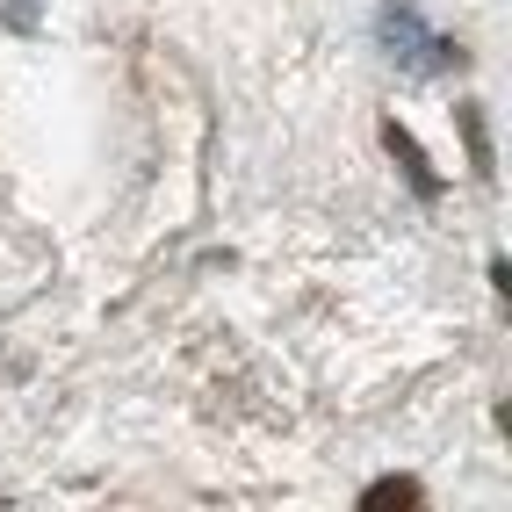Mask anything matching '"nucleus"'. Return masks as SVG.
<instances>
[{
	"instance_id": "f03ea898",
	"label": "nucleus",
	"mask_w": 512,
	"mask_h": 512,
	"mask_svg": "<svg viewBox=\"0 0 512 512\" xmlns=\"http://www.w3.org/2000/svg\"><path fill=\"white\" fill-rule=\"evenodd\" d=\"M383 138H390V152H397V159H404V166H412V181H419V195H433V188H440V181H433V174H426V159H419V145H412V138H404V130H397V123H390V130H383Z\"/></svg>"
},
{
	"instance_id": "7ed1b4c3",
	"label": "nucleus",
	"mask_w": 512,
	"mask_h": 512,
	"mask_svg": "<svg viewBox=\"0 0 512 512\" xmlns=\"http://www.w3.org/2000/svg\"><path fill=\"white\" fill-rule=\"evenodd\" d=\"M462 130H469V159H476V174L491 181V145H484V116H476V101L462 109Z\"/></svg>"
},
{
	"instance_id": "f257e3e1",
	"label": "nucleus",
	"mask_w": 512,
	"mask_h": 512,
	"mask_svg": "<svg viewBox=\"0 0 512 512\" xmlns=\"http://www.w3.org/2000/svg\"><path fill=\"white\" fill-rule=\"evenodd\" d=\"M383 44H390V58L404 65V73H433V65L455 58V44L433 37V29H426L412 8H383Z\"/></svg>"
}]
</instances>
